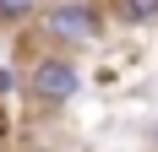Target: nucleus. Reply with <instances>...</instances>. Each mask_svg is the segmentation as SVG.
Instances as JSON below:
<instances>
[{"mask_svg": "<svg viewBox=\"0 0 158 152\" xmlns=\"http://www.w3.org/2000/svg\"><path fill=\"white\" fill-rule=\"evenodd\" d=\"M11 92H27V71H16V65H0V98H11Z\"/></svg>", "mask_w": 158, "mask_h": 152, "instance_id": "obj_5", "label": "nucleus"}, {"mask_svg": "<svg viewBox=\"0 0 158 152\" xmlns=\"http://www.w3.org/2000/svg\"><path fill=\"white\" fill-rule=\"evenodd\" d=\"M27 152H55V147H27Z\"/></svg>", "mask_w": 158, "mask_h": 152, "instance_id": "obj_7", "label": "nucleus"}, {"mask_svg": "<svg viewBox=\"0 0 158 152\" xmlns=\"http://www.w3.org/2000/svg\"><path fill=\"white\" fill-rule=\"evenodd\" d=\"M104 6L120 27H158V0H104Z\"/></svg>", "mask_w": 158, "mask_h": 152, "instance_id": "obj_3", "label": "nucleus"}, {"mask_svg": "<svg viewBox=\"0 0 158 152\" xmlns=\"http://www.w3.org/2000/svg\"><path fill=\"white\" fill-rule=\"evenodd\" d=\"M147 141H153V152H158V120H153V130H147Z\"/></svg>", "mask_w": 158, "mask_h": 152, "instance_id": "obj_6", "label": "nucleus"}, {"mask_svg": "<svg viewBox=\"0 0 158 152\" xmlns=\"http://www.w3.org/2000/svg\"><path fill=\"white\" fill-rule=\"evenodd\" d=\"M77 92H82V65L71 49H49L27 65V98L38 109H65Z\"/></svg>", "mask_w": 158, "mask_h": 152, "instance_id": "obj_2", "label": "nucleus"}, {"mask_svg": "<svg viewBox=\"0 0 158 152\" xmlns=\"http://www.w3.org/2000/svg\"><path fill=\"white\" fill-rule=\"evenodd\" d=\"M109 27V6L104 0H44L38 11V33H44L55 49H93Z\"/></svg>", "mask_w": 158, "mask_h": 152, "instance_id": "obj_1", "label": "nucleus"}, {"mask_svg": "<svg viewBox=\"0 0 158 152\" xmlns=\"http://www.w3.org/2000/svg\"><path fill=\"white\" fill-rule=\"evenodd\" d=\"M44 11V0H0V27H22Z\"/></svg>", "mask_w": 158, "mask_h": 152, "instance_id": "obj_4", "label": "nucleus"}]
</instances>
